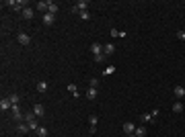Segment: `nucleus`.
<instances>
[{
  "label": "nucleus",
  "mask_w": 185,
  "mask_h": 137,
  "mask_svg": "<svg viewBox=\"0 0 185 137\" xmlns=\"http://www.w3.org/2000/svg\"><path fill=\"white\" fill-rule=\"evenodd\" d=\"M91 51H92V55H95V61H97V64H101V61L105 59V55H103V43H99V41L91 43Z\"/></svg>",
  "instance_id": "1"
},
{
  "label": "nucleus",
  "mask_w": 185,
  "mask_h": 137,
  "mask_svg": "<svg viewBox=\"0 0 185 137\" xmlns=\"http://www.w3.org/2000/svg\"><path fill=\"white\" fill-rule=\"evenodd\" d=\"M6 4H8V6H12L14 10H25V8H27V2H25V0H21V2H14V0H8Z\"/></svg>",
  "instance_id": "2"
},
{
  "label": "nucleus",
  "mask_w": 185,
  "mask_h": 137,
  "mask_svg": "<svg viewBox=\"0 0 185 137\" xmlns=\"http://www.w3.org/2000/svg\"><path fill=\"white\" fill-rule=\"evenodd\" d=\"M113 53H115V45H113V43H105L103 45V55L109 57V55H113Z\"/></svg>",
  "instance_id": "3"
},
{
  "label": "nucleus",
  "mask_w": 185,
  "mask_h": 137,
  "mask_svg": "<svg viewBox=\"0 0 185 137\" xmlns=\"http://www.w3.org/2000/svg\"><path fill=\"white\" fill-rule=\"evenodd\" d=\"M173 94H175V98H177V100H179V98H183V96H185V86H175Z\"/></svg>",
  "instance_id": "4"
},
{
  "label": "nucleus",
  "mask_w": 185,
  "mask_h": 137,
  "mask_svg": "<svg viewBox=\"0 0 185 137\" xmlns=\"http://www.w3.org/2000/svg\"><path fill=\"white\" fill-rule=\"evenodd\" d=\"M140 123H142V125H148V123H154V119H152L150 113H144V115H140Z\"/></svg>",
  "instance_id": "5"
},
{
  "label": "nucleus",
  "mask_w": 185,
  "mask_h": 137,
  "mask_svg": "<svg viewBox=\"0 0 185 137\" xmlns=\"http://www.w3.org/2000/svg\"><path fill=\"white\" fill-rule=\"evenodd\" d=\"M8 109H12V103L8 100V98H2V100H0V111H2V113H6Z\"/></svg>",
  "instance_id": "6"
},
{
  "label": "nucleus",
  "mask_w": 185,
  "mask_h": 137,
  "mask_svg": "<svg viewBox=\"0 0 185 137\" xmlns=\"http://www.w3.org/2000/svg\"><path fill=\"white\" fill-rule=\"evenodd\" d=\"M17 39H19V43H21V45H29V43H31V37H29L27 33H19Z\"/></svg>",
  "instance_id": "7"
},
{
  "label": "nucleus",
  "mask_w": 185,
  "mask_h": 137,
  "mask_svg": "<svg viewBox=\"0 0 185 137\" xmlns=\"http://www.w3.org/2000/svg\"><path fill=\"white\" fill-rule=\"evenodd\" d=\"M33 115L37 117V119H39V117H43V115H45V109H43V104H35V106H33Z\"/></svg>",
  "instance_id": "8"
},
{
  "label": "nucleus",
  "mask_w": 185,
  "mask_h": 137,
  "mask_svg": "<svg viewBox=\"0 0 185 137\" xmlns=\"http://www.w3.org/2000/svg\"><path fill=\"white\" fill-rule=\"evenodd\" d=\"M37 10H39V12H45V14H47V10H49V2H45V0L37 2Z\"/></svg>",
  "instance_id": "9"
},
{
  "label": "nucleus",
  "mask_w": 185,
  "mask_h": 137,
  "mask_svg": "<svg viewBox=\"0 0 185 137\" xmlns=\"http://www.w3.org/2000/svg\"><path fill=\"white\" fill-rule=\"evenodd\" d=\"M134 131H136V125H134V123H130V121H127V123H124V133L132 135Z\"/></svg>",
  "instance_id": "10"
},
{
  "label": "nucleus",
  "mask_w": 185,
  "mask_h": 137,
  "mask_svg": "<svg viewBox=\"0 0 185 137\" xmlns=\"http://www.w3.org/2000/svg\"><path fill=\"white\" fill-rule=\"evenodd\" d=\"M33 14H35V10L31 8V6H27V8L23 10V16L27 19V21H29V19H33Z\"/></svg>",
  "instance_id": "11"
},
{
  "label": "nucleus",
  "mask_w": 185,
  "mask_h": 137,
  "mask_svg": "<svg viewBox=\"0 0 185 137\" xmlns=\"http://www.w3.org/2000/svg\"><path fill=\"white\" fill-rule=\"evenodd\" d=\"M74 6H76L80 12H84V10H86V6H89V2H86V0H80V2H76Z\"/></svg>",
  "instance_id": "12"
},
{
  "label": "nucleus",
  "mask_w": 185,
  "mask_h": 137,
  "mask_svg": "<svg viewBox=\"0 0 185 137\" xmlns=\"http://www.w3.org/2000/svg\"><path fill=\"white\" fill-rule=\"evenodd\" d=\"M173 111L175 113H183V103H181V100H175L173 103Z\"/></svg>",
  "instance_id": "13"
},
{
  "label": "nucleus",
  "mask_w": 185,
  "mask_h": 137,
  "mask_svg": "<svg viewBox=\"0 0 185 137\" xmlns=\"http://www.w3.org/2000/svg\"><path fill=\"white\" fill-rule=\"evenodd\" d=\"M43 25H47V27H49V25H54V14H49V12L43 14Z\"/></svg>",
  "instance_id": "14"
},
{
  "label": "nucleus",
  "mask_w": 185,
  "mask_h": 137,
  "mask_svg": "<svg viewBox=\"0 0 185 137\" xmlns=\"http://www.w3.org/2000/svg\"><path fill=\"white\" fill-rule=\"evenodd\" d=\"M86 98H89V100H95V98H97V88H89V90H86Z\"/></svg>",
  "instance_id": "15"
},
{
  "label": "nucleus",
  "mask_w": 185,
  "mask_h": 137,
  "mask_svg": "<svg viewBox=\"0 0 185 137\" xmlns=\"http://www.w3.org/2000/svg\"><path fill=\"white\" fill-rule=\"evenodd\" d=\"M134 133H136V137H144V135H146V127H144V125L136 127V131H134Z\"/></svg>",
  "instance_id": "16"
},
{
  "label": "nucleus",
  "mask_w": 185,
  "mask_h": 137,
  "mask_svg": "<svg viewBox=\"0 0 185 137\" xmlns=\"http://www.w3.org/2000/svg\"><path fill=\"white\" fill-rule=\"evenodd\" d=\"M27 131H31V129H29V125H27V123H21V125H19V133H21V135H25Z\"/></svg>",
  "instance_id": "17"
},
{
  "label": "nucleus",
  "mask_w": 185,
  "mask_h": 137,
  "mask_svg": "<svg viewBox=\"0 0 185 137\" xmlns=\"http://www.w3.org/2000/svg\"><path fill=\"white\" fill-rule=\"evenodd\" d=\"M8 100H11L12 104H19V103H21V96H19V94H11V96H8Z\"/></svg>",
  "instance_id": "18"
},
{
  "label": "nucleus",
  "mask_w": 185,
  "mask_h": 137,
  "mask_svg": "<svg viewBox=\"0 0 185 137\" xmlns=\"http://www.w3.org/2000/svg\"><path fill=\"white\" fill-rule=\"evenodd\" d=\"M97 123H99L97 115H91V117H89V125H91V127H97Z\"/></svg>",
  "instance_id": "19"
},
{
  "label": "nucleus",
  "mask_w": 185,
  "mask_h": 137,
  "mask_svg": "<svg viewBox=\"0 0 185 137\" xmlns=\"http://www.w3.org/2000/svg\"><path fill=\"white\" fill-rule=\"evenodd\" d=\"M45 90H47V82L41 80L39 84H37V92H45Z\"/></svg>",
  "instance_id": "20"
},
{
  "label": "nucleus",
  "mask_w": 185,
  "mask_h": 137,
  "mask_svg": "<svg viewBox=\"0 0 185 137\" xmlns=\"http://www.w3.org/2000/svg\"><path fill=\"white\" fill-rule=\"evenodd\" d=\"M99 84H101L99 78H91V80H89V86H91V88H99Z\"/></svg>",
  "instance_id": "21"
},
{
  "label": "nucleus",
  "mask_w": 185,
  "mask_h": 137,
  "mask_svg": "<svg viewBox=\"0 0 185 137\" xmlns=\"http://www.w3.org/2000/svg\"><path fill=\"white\" fill-rule=\"evenodd\" d=\"M49 14H56V12H58V4H56V2H49Z\"/></svg>",
  "instance_id": "22"
},
{
  "label": "nucleus",
  "mask_w": 185,
  "mask_h": 137,
  "mask_svg": "<svg viewBox=\"0 0 185 137\" xmlns=\"http://www.w3.org/2000/svg\"><path fill=\"white\" fill-rule=\"evenodd\" d=\"M113 72H115V66H107V68H105V72H103V76H111Z\"/></svg>",
  "instance_id": "23"
},
{
  "label": "nucleus",
  "mask_w": 185,
  "mask_h": 137,
  "mask_svg": "<svg viewBox=\"0 0 185 137\" xmlns=\"http://www.w3.org/2000/svg\"><path fill=\"white\" fill-rule=\"evenodd\" d=\"M37 135L39 137H47V129L45 127H39V129H37Z\"/></svg>",
  "instance_id": "24"
},
{
  "label": "nucleus",
  "mask_w": 185,
  "mask_h": 137,
  "mask_svg": "<svg viewBox=\"0 0 185 137\" xmlns=\"http://www.w3.org/2000/svg\"><path fill=\"white\" fill-rule=\"evenodd\" d=\"M80 19H82V21H89V19H91V14H89V10L80 12Z\"/></svg>",
  "instance_id": "25"
},
{
  "label": "nucleus",
  "mask_w": 185,
  "mask_h": 137,
  "mask_svg": "<svg viewBox=\"0 0 185 137\" xmlns=\"http://www.w3.org/2000/svg\"><path fill=\"white\" fill-rule=\"evenodd\" d=\"M68 92H72V94H76V84H68Z\"/></svg>",
  "instance_id": "26"
},
{
  "label": "nucleus",
  "mask_w": 185,
  "mask_h": 137,
  "mask_svg": "<svg viewBox=\"0 0 185 137\" xmlns=\"http://www.w3.org/2000/svg\"><path fill=\"white\" fill-rule=\"evenodd\" d=\"M177 37H179L181 41H185V31H183V29H181V31H177Z\"/></svg>",
  "instance_id": "27"
},
{
  "label": "nucleus",
  "mask_w": 185,
  "mask_h": 137,
  "mask_svg": "<svg viewBox=\"0 0 185 137\" xmlns=\"http://www.w3.org/2000/svg\"><path fill=\"white\" fill-rule=\"evenodd\" d=\"M121 31H117V29H111V37H119Z\"/></svg>",
  "instance_id": "28"
},
{
  "label": "nucleus",
  "mask_w": 185,
  "mask_h": 137,
  "mask_svg": "<svg viewBox=\"0 0 185 137\" xmlns=\"http://www.w3.org/2000/svg\"><path fill=\"white\" fill-rule=\"evenodd\" d=\"M150 115H152V119H156V117H158V109H152Z\"/></svg>",
  "instance_id": "29"
},
{
  "label": "nucleus",
  "mask_w": 185,
  "mask_h": 137,
  "mask_svg": "<svg viewBox=\"0 0 185 137\" xmlns=\"http://www.w3.org/2000/svg\"><path fill=\"white\" fill-rule=\"evenodd\" d=\"M127 137H136V133H132V135H127Z\"/></svg>",
  "instance_id": "30"
}]
</instances>
